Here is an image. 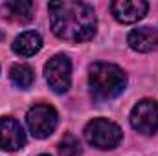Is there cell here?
<instances>
[{"label":"cell","instance_id":"1","mask_svg":"<svg viewBox=\"0 0 158 156\" xmlns=\"http://www.w3.org/2000/svg\"><path fill=\"white\" fill-rule=\"evenodd\" d=\"M52 31L63 40L83 42L96 33V15L94 9L85 2H52L48 6Z\"/></svg>","mask_w":158,"mask_h":156},{"label":"cell","instance_id":"2","mask_svg":"<svg viewBox=\"0 0 158 156\" xmlns=\"http://www.w3.org/2000/svg\"><path fill=\"white\" fill-rule=\"evenodd\" d=\"M90 94L96 101H109L118 97L125 90L127 76L125 72L110 63H94L88 70Z\"/></svg>","mask_w":158,"mask_h":156},{"label":"cell","instance_id":"3","mask_svg":"<svg viewBox=\"0 0 158 156\" xmlns=\"http://www.w3.org/2000/svg\"><path fill=\"white\" fill-rule=\"evenodd\" d=\"M85 138L98 149H114L121 142V129L114 121L98 117L92 119L85 129Z\"/></svg>","mask_w":158,"mask_h":156},{"label":"cell","instance_id":"4","mask_svg":"<svg viewBox=\"0 0 158 156\" xmlns=\"http://www.w3.org/2000/svg\"><path fill=\"white\" fill-rule=\"evenodd\" d=\"M44 76L50 88L57 94H64L72 83V63L66 55L52 57L44 66Z\"/></svg>","mask_w":158,"mask_h":156},{"label":"cell","instance_id":"5","mask_svg":"<svg viewBox=\"0 0 158 156\" xmlns=\"http://www.w3.org/2000/svg\"><path fill=\"white\" fill-rule=\"evenodd\" d=\"M28 127L35 138H48L57 127V112L50 105H35L28 110Z\"/></svg>","mask_w":158,"mask_h":156},{"label":"cell","instance_id":"6","mask_svg":"<svg viewBox=\"0 0 158 156\" xmlns=\"http://www.w3.org/2000/svg\"><path fill=\"white\" fill-rule=\"evenodd\" d=\"M131 125L142 134H153L158 129V105L153 99H142L131 112Z\"/></svg>","mask_w":158,"mask_h":156},{"label":"cell","instance_id":"7","mask_svg":"<svg viewBox=\"0 0 158 156\" xmlns=\"http://www.w3.org/2000/svg\"><path fill=\"white\" fill-rule=\"evenodd\" d=\"M149 6L143 0H116L110 4V11L116 17L118 22L123 24H134L140 18L145 17Z\"/></svg>","mask_w":158,"mask_h":156},{"label":"cell","instance_id":"8","mask_svg":"<svg viewBox=\"0 0 158 156\" xmlns=\"http://www.w3.org/2000/svg\"><path fill=\"white\" fill-rule=\"evenodd\" d=\"M26 143V134L19 121L13 117H0V149L2 151H17Z\"/></svg>","mask_w":158,"mask_h":156},{"label":"cell","instance_id":"9","mask_svg":"<svg viewBox=\"0 0 158 156\" xmlns=\"http://www.w3.org/2000/svg\"><path fill=\"white\" fill-rule=\"evenodd\" d=\"M127 42L134 51L147 53L158 46V30L155 28H138L127 35Z\"/></svg>","mask_w":158,"mask_h":156},{"label":"cell","instance_id":"10","mask_svg":"<svg viewBox=\"0 0 158 156\" xmlns=\"http://www.w3.org/2000/svg\"><path fill=\"white\" fill-rule=\"evenodd\" d=\"M42 48V39L37 31H24L13 40V51L20 57H31Z\"/></svg>","mask_w":158,"mask_h":156},{"label":"cell","instance_id":"11","mask_svg":"<svg viewBox=\"0 0 158 156\" xmlns=\"http://www.w3.org/2000/svg\"><path fill=\"white\" fill-rule=\"evenodd\" d=\"M2 15L15 22H30L33 17V2H28V0L6 2L2 6Z\"/></svg>","mask_w":158,"mask_h":156},{"label":"cell","instance_id":"12","mask_svg":"<svg viewBox=\"0 0 158 156\" xmlns=\"http://www.w3.org/2000/svg\"><path fill=\"white\" fill-rule=\"evenodd\" d=\"M9 77L15 86L19 88H30L33 84V70L28 64H15L9 72Z\"/></svg>","mask_w":158,"mask_h":156},{"label":"cell","instance_id":"13","mask_svg":"<svg viewBox=\"0 0 158 156\" xmlns=\"http://www.w3.org/2000/svg\"><path fill=\"white\" fill-rule=\"evenodd\" d=\"M59 153H61V156H77L81 154V143L77 142L76 136L66 134L59 143Z\"/></svg>","mask_w":158,"mask_h":156},{"label":"cell","instance_id":"14","mask_svg":"<svg viewBox=\"0 0 158 156\" xmlns=\"http://www.w3.org/2000/svg\"><path fill=\"white\" fill-rule=\"evenodd\" d=\"M42 156H46V154H42Z\"/></svg>","mask_w":158,"mask_h":156}]
</instances>
